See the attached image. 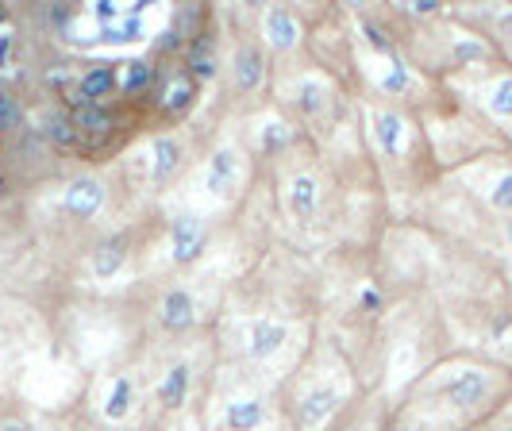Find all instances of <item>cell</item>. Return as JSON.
Masks as SVG:
<instances>
[{"mask_svg":"<svg viewBox=\"0 0 512 431\" xmlns=\"http://www.w3.org/2000/svg\"><path fill=\"white\" fill-rule=\"evenodd\" d=\"M185 397H189V366L178 362V366H170L166 370V378L158 385V401L166 408H181L185 405Z\"/></svg>","mask_w":512,"mask_h":431,"instance_id":"ac0fdd59","label":"cell"},{"mask_svg":"<svg viewBox=\"0 0 512 431\" xmlns=\"http://www.w3.org/2000/svg\"><path fill=\"white\" fill-rule=\"evenodd\" d=\"M362 31L370 35V47H374V51H378V54H389V51H393V43L385 39V31H382V27H378V24H362Z\"/></svg>","mask_w":512,"mask_h":431,"instance_id":"f1b7e54d","label":"cell"},{"mask_svg":"<svg viewBox=\"0 0 512 431\" xmlns=\"http://www.w3.org/2000/svg\"><path fill=\"white\" fill-rule=\"evenodd\" d=\"M335 405H339V393H335L332 385H316L312 393H305V397H301V408H297L301 428L316 431L335 412Z\"/></svg>","mask_w":512,"mask_h":431,"instance_id":"52a82bcc","label":"cell"},{"mask_svg":"<svg viewBox=\"0 0 512 431\" xmlns=\"http://www.w3.org/2000/svg\"><path fill=\"white\" fill-rule=\"evenodd\" d=\"M482 204L497 220L512 216V166H497L482 185Z\"/></svg>","mask_w":512,"mask_h":431,"instance_id":"9c48e42d","label":"cell"},{"mask_svg":"<svg viewBox=\"0 0 512 431\" xmlns=\"http://www.w3.org/2000/svg\"><path fill=\"white\" fill-rule=\"evenodd\" d=\"M235 174H239V154L231 147H220L208 162V193L216 197H228L231 185H235Z\"/></svg>","mask_w":512,"mask_h":431,"instance_id":"7c38bea8","label":"cell"},{"mask_svg":"<svg viewBox=\"0 0 512 431\" xmlns=\"http://www.w3.org/2000/svg\"><path fill=\"white\" fill-rule=\"evenodd\" d=\"M131 401H135V385L131 378H116L112 389H108V401H104V420H124L131 412Z\"/></svg>","mask_w":512,"mask_h":431,"instance_id":"44dd1931","label":"cell"},{"mask_svg":"<svg viewBox=\"0 0 512 431\" xmlns=\"http://www.w3.org/2000/svg\"><path fill=\"white\" fill-rule=\"evenodd\" d=\"M70 124H74L77 135H108L112 131V112L104 104H77Z\"/></svg>","mask_w":512,"mask_h":431,"instance_id":"e0dca14e","label":"cell"},{"mask_svg":"<svg viewBox=\"0 0 512 431\" xmlns=\"http://www.w3.org/2000/svg\"><path fill=\"white\" fill-rule=\"evenodd\" d=\"M405 12H409V16H436L439 4H428V0H412Z\"/></svg>","mask_w":512,"mask_h":431,"instance_id":"4dcf8cb0","label":"cell"},{"mask_svg":"<svg viewBox=\"0 0 512 431\" xmlns=\"http://www.w3.org/2000/svg\"><path fill=\"white\" fill-rule=\"evenodd\" d=\"M0 431H31V428H27V424H16V420H12V424H4Z\"/></svg>","mask_w":512,"mask_h":431,"instance_id":"e575fe53","label":"cell"},{"mask_svg":"<svg viewBox=\"0 0 512 431\" xmlns=\"http://www.w3.org/2000/svg\"><path fill=\"white\" fill-rule=\"evenodd\" d=\"M489 431H512V412L509 416H497V420H493V428Z\"/></svg>","mask_w":512,"mask_h":431,"instance_id":"836d02e7","label":"cell"},{"mask_svg":"<svg viewBox=\"0 0 512 431\" xmlns=\"http://www.w3.org/2000/svg\"><path fill=\"white\" fill-rule=\"evenodd\" d=\"M359 305L366 308V312H382L385 301H382V293H378L374 285H362V289H359Z\"/></svg>","mask_w":512,"mask_h":431,"instance_id":"83f0119b","label":"cell"},{"mask_svg":"<svg viewBox=\"0 0 512 431\" xmlns=\"http://www.w3.org/2000/svg\"><path fill=\"white\" fill-rule=\"evenodd\" d=\"M382 89L385 93H405V89H409V70H405L401 62H393L382 77Z\"/></svg>","mask_w":512,"mask_h":431,"instance_id":"d4e9b609","label":"cell"},{"mask_svg":"<svg viewBox=\"0 0 512 431\" xmlns=\"http://www.w3.org/2000/svg\"><path fill=\"white\" fill-rule=\"evenodd\" d=\"M185 66H189V74L197 77V81H212V77L220 74V62H216V39H212L208 31H201V35L189 43Z\"/></svg>","mask_w":512,"mask_h":431,"instance_id":"8fae6325","label":"cell"},{"mask_svg":"<svg viewBox=\"0 0 512 431\" xmlns=\"http://www.w3.org/2000/svg\"><path fill=\"white\" fill-rule=\"evenodd\" d=\"M193 101H197V85H193V77H174V81H170V89H166V97H162L166 112H174V116L189 112Z\"/></svg>","mask_w":512,"mask_h":431,"instance_id":"7402d4cb","label":"cell"},{"mask_svg":"<svg viewBox=\"0 0 512 431\" xmlns=\"http://www.w3.org/2000/svg\"><path fill=\"white\" fill-rule=\"evenodd\" d=\"M116 85H120V74H116L108 62H97V66H89V70L81 74L74 101L77 104H101L104 97H112V93H116Z\"/></svg>","mask_w":512,"mask_h":431,"instance_id":"5b68a950","label":"cell"},{"mask_svg":"<svg viewBox=\"0 0 512 431\" xmlns=\"http://www.w3.org/2000/svg\"><path fill=\"white\" fill-rule=\"evenodd\" d=\"M158 320H162V328H166V331L193 328V320H197V305H193V297H189L185 289H170V293L162 297Z\"/></svg>","mask_w":512,"mask_h":431,"instance_id":"30bf717a","label":"cell"},{"mask_svg":"<svg viewBox=\"0 0 512 431\" xmlns=\"http://www.w3.org/2000/svg\"><path fill=\"white\" fill-rule=\"evenodd\" d=\"M4 101H12V97H8V89H4V81H0V104Z\"/></svg>","mask_w":512,"mask_h":431,"instance_id":"d590c367","label":"cell"},{"mask_svg":"<svg viewBox=\"0 0 512 431\" xmlns=\"http://www.w3.org/2000/svg\"><path fill=\"white\" fill-rule=\"evenodd\" d=\"M374 135H378V147H382L389 158H397V154L405 151L409 127H405V120H401L397 112H378V116H374Z\"/></svg>","mask_w":512,"mask_h":431,"instance_id":"9a60e30c","label":"cell"},{"mask_svg":"<svg viewBox=\"0 0 512 431\" xmlns=\"http://www.w3.org/2000/svg\"><path fill=\"white\" fill-rule=\"evenodd\" d=\"M170 247H174V262H178V266L197 262V258L208 251L205 220H197V216H178V220L170 224Z\"/></svg>","mask_w":512,"mask_h":431,"instance_id":"3957f363","label":"cell"},{"mask_svg":"<svg viewBox=\"0 0 512 431\" xmlns=\"http://www.w3.org/2000/svg\"><path fill=\"white\" fill-rule=\"evenodd\" d=\"M262 31H266V43H270L274 51H289V47H297V39H301V27H297V20H293L285 8L266 12Z\"/></svg>","mask_w":512,"mask_h":431,"instance_id":"5bb4252c","label":"cell"},{"mask_svg":"<svg viewBox=\"0 0 512 431\" xmlns=\"http://www.w3.org/2000/svg\"><path fill=\"white\" fill-rule=\"evenodd\" d=\"M104 208V185L97 178H77L66 193H62V212L74 220H93Z\"/></svg>","mask_w":512,"mask_h":431,"instance_id":"277c9868","label":"cell"},{"mask_svg":"<svg viewBox=\"0 0 512 431\" xmlns=\"http://www.w3.org/2000/svg\"><path fill=\"white\" fill-rule=\"evenodd\" d=\"M289 143V127L285 124H266L262 127V151H282Z\"/></svg>","mask_w":512,"mask_h":431,"instance_id":"484cf974","label":"cell"},{"mask_svg":"<svg viewBox=\"0 0 512 431\" xmlns=\"http://www.w3.org/2000/svg\"><path fill=\"white\" fill-rule=\"evenodd\" d=\"M4 197H8V181L0 178V201H4Z\"/></svg>","mask_w":512,"mask_h":431,"instance_id":"8d00e7d4","label":"cell"},{"mask_svg":"<svg viewBox=\"0 0 512 431\" xmlns=\"http://www.w3.org/2000/svg\"><path fill=\"white\" fill-rule=\"evenodd\" d=\"M478 104H482V112L493 124L512 131V70L489 74L486 85L478 89Z\"/></svg>","mask_w":512,"mask_h":431,"instance_id":"7a4b0ae2","label":"cell"},{"mask_svg":"<svg viewBox=\"0 0 512 431\" xmlns=\"http://www.w3.org/2000/svg\"><path fill=\"white\" fill-rule=\"evenodd\" d=\"M178 166H181V143L178 139H170V135L154 139L151 143V178L154 181L170 178Z\"/></svg>","mask_w":512,"mask_h":431,"instance_id":"2e32d148","label":"cell"},{"mask_svg":"<svg viewBox=\"0 0 512 431\" xmlns=\"http://www.w3.org/2000/svg\"><path fill=\"white\" fill-rule=\"evenodd\" d=\"M8 51H12V35H0V66H8Z\"/></svg>","mask_w":512,"mask_h":431,"instance_id":"d6a6232c","label":"cell"},{"mask_svg":"<svg viewBox=\"0 0 512 431\" xmlns=\"http://www.w3.org/2000/svg\"><path fill=\"white\" fill-rule=\"evenodd\" d=\"M231 74H235V89L239 93H255L266 77V58L258 47H239L235 58H231Z\"/></svg>","mask_w":512,"mask_h":431,"instance_id":"ba28073f","label":"cell"},{"mask_svg":"<svg viewBox=\"0 0 512 431\" xmlns=\"http://www.w3.org/2000/svg\"><path fill=\"white\" fill-rule=\"evenodd\" d=\"M316 197H320V189H316V181L301 174V178L289 185V212L297 216V220H308L312 212H316Z\"/></svg>","mask_w":512,"mask_h":431,"instance_id":"ffe728a7","label":"cell"},{"mask_svg":"<svg viewBox=\"0 0 512 431\" xmlns=\"http://www.w3.org/2000/svg\"><path fill=\"white\" fill-rule=\"evenodd\" d=\"M16 124H20V108H16L12 101H4L0 104V127H4V131H12Z\"/></svg>","mask_w":512,"mask_h":431,"instance_id":"f546056e","label":"cell"},{"mask_svg":"<svg viewBox=\"0 0 512 431\" xmlns=\"http://www.w3.org/2000/svg\"><path fill=\"white\" fill-rule=\"evenodd\" d=\"M509 389L512 385L505 370L486 366V362H466L439 381V401L462 416H489L493 408L505 405Z\"/></svg>","mask_w":512,"mask_h":431,"instance_id":"6da1fadb","label":"cell"},{"mask_svg":"<svg viewBox=\"0 0 512 431\" xmlns=\"http://www.w3.org/2000/svg\"><path fill=\"white\" fill-rule=\"evenodd\" d=\"M124 262H128V243L124 239H104L89 258V270H93V278L108 281L124 270Z\"/></svg>","mask_w":512,"mask_h":431,"instance_id":"4fadbf2b","label":"cell"},{"mask_svg":"<svg viewBox=\"0 0 512 431\" xmlns=\"http://www.w3.org/2000/svg\"><path fill=\"white\" fill-rule=\"evenodd\" d=\"M47 139H51L54 147H62V151H70L77 143V131L70 120H62V116H47Z\"/></svg>","mask_w":512,"mask_h":431,"instance_id":"cb8c5ba5","label":"cell"},{"mask_svg":"<svg viewBox=\"0 0 512 431\" xmlns=\"http://www.w3.org/2000/svg\"><path fill=\"white\" fill-rule=\"evenodd\" d=\"M93 16H97L101 24H112V20L120 24V20H124V8H120V4H112V0H101V4H93Z\"/></svg>","mask_w":512,"mask_h":431,"instance_id":"4316f807","label":"cell"},{"mask_svg":"<svg viewBox=\"0 0 512 431\" xmlns=\"http://www.w3.org/2000/svg\"><path fill=\"white\" fill-rule=\"evenodd\" d=\"M289 339L285 324H274V320H251L247 328V355L262 362V358H274L282 351V343Z\"/></svg>","mask_w":512,"mask_h":431,"instance_id":"8992f818","label":"cell"},{"mask_svg":"<svg viewBox=\"0 0 512 431\" xmlns=\"http://www.w3.org/2000/svg\"><path fill=\"white\" fill-rule=\"evenodd\" d=\"M151 62H128L124 66V77H120V93H139V89H147L151 85Z\"/></svg>","mask_w":512,"mask_h":431,"instance_id":"603a6c76","label":"cell"},{"mask_svg":"<svg viewBox=\"0 0 512 431\" xmlns=\"http://www.w3.org/2000/svg\"><path fill=\"white\" fill-rule=\"evenodd\" d=\"M262 420H266L262 401H231L228 412H224L228 431H255V428H262Z\"/></svg>","mask_w":512,"mask_h":431,"instance_id":"d6986e66","label":"cell"},{"mask_svg":"<svg viewBox=\"0 0 512 431\" xmlns=\"http://www.w3.org/2000/svg\"><path fill=\"white\" fill-rule=\"evenodd\" d=\"M301 108H305V112H316V108H320V89H316V85H308L305 93H301Z\"/></svg>","mask_w":512,"mask_h":431,"instance_id":"1f68e13d","label":"cell"}]
</instances>
